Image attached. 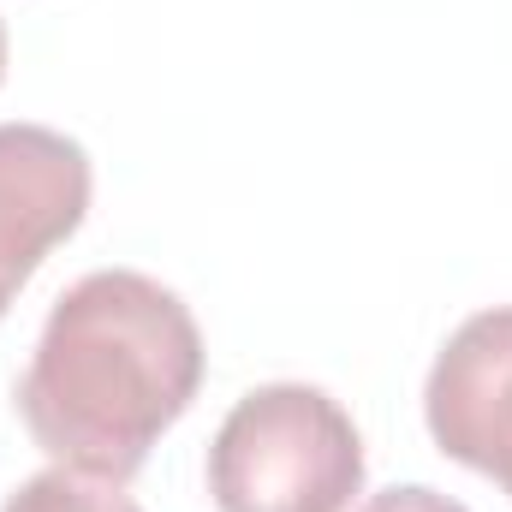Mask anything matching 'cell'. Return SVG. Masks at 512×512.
I'll return each instance as SVG.
<instances>
[{
    "mask_svg": "<svg viewBox=\"0 0 512 512\" xmlns=\"http://www.w3.org/2000/svg\"><path fill=\"white\" fill-rule=\"evenodd\" d=\"M197 387L203 334L185 298L137 268H96L48 310L18 417L54 465L131 483Z\"/></svg>",
    "mask_w": 512,
    "mask_h": 512,
    "instance_id": "6da1fadb",
    "label": "cell"
},
{
    "mask_svg": "<svg viewBox=\"0 0 512 512\" xmlns=\"http://www.w3.org/2000/svg\"><path fill=\"white\" fill-rule=\"evenodd\" d=\"M364 489V435L322 387H251L209 447L221 512H346Z\"/></svg>",
    "mask_w": 512,
    "mask_h": 512,
    "instance_id": "7a4b0ae2",
    "label": "cell"
},
{
    "mask_svg": "<svg viewBox=\"0 0 512 512\" xmlns=\"http://www.w3.org/2000/svg\"><path fill=\"white\" fill-rule=\"evenodd\" d=\"M429 435L447 459L495 477L512 495V304L471 316L423 387Z\"/></svg>",
    "mask_w": 512,
    "mask_h": 512,
    "instance_id": "3957f363",
    "label": "cell"
},
{
    "mask_svg": "<svg viewBox=\"0 0 512 512\" xmlns=\"http://www.w3.org/2000/svg\"><path fill=\"white\" fill-rule=\"evenodd\" d=\"M90 209V155L66 131L0 126V316L42 256L66 245Z\"/></svg>",
    "mask_w": 512,
    "mask_h": 512,
    "instance_id": "277c9868",
    "label": "cell"
},
{
    "mask_svg": "<svg viewBox=\"0 0 512 512\" xmlns=\"http://www.w3.org/2000/svg\"><path fill=\"white\" fill-rule=\"evenodd\" d=\"M0 512H143V507L126 495V483L90 477V471H72V465H48Z\"/></svg>",
    "mask_w": 512,
    "mask_h": 512,
    "instance_id": "5b68a950",
    "label": "cell"
},
{
    "mask_svg": "<svg viewBox=\"0 0 512 512\" xmlns=\"http://www.w3.org/2000/svg\"><path fill=\"white\" fill-rule=\"evenodd\" d=\"M358 512H471V507H459V501H453V495H441V489L405 483V489H382V495H370Z\"/></svg>",
    "mask_w": 512,
    "mask_h": 512,
    "instance_id": "8992f818",
    "label": "cell"
},
{
    "mask_svg": "<svg viewBox=\"0 0 512 512\" xmlns=\"http://www.w3.org/2000/svg\"><path fill=\"white\" fill-rule=\"evenodd\" d=\"M0 78H6V24H0Z\"/></svg>",
    "mask_w": 512,
    "mask_h": 512,
    "instance_id": "52a82bcc",
    "label": "cell"
}]
</instances>
